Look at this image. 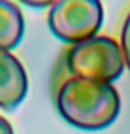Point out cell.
I'll list each match as a JSON object with an SVG mask.
<instances>
[{"mask_svg": "<svg viewBox=\"0 0 130 134\" xmlns=\"http://www.w3.org/2000/svg\"><path fill=\"white\" fill-rule=\"evenodd\" d=\"M58 109L67 123L82 130H101L119 115L121 98L111 82L71 77L58 90Z\"/></svg>", "mask_w": 130, "mask_h": 134, "instance_id": "cell-1", "label": "cell"}, {"mask_svg": "<svg viewBox=\"0 0 130 134\" xmlns=\"http://www.w3.org/2000/svg\"><path fill=\"white\" fill-rule=\"evenodd\" d=\"M65 65L73 77L113 82L125 71V56L121 44L113 38L94 36L73 44L65 56Z\"/></svg>", "mask_w": 130, "mask_h": 134, "instance_id": "cell-2", "label": "cell"}, {"mask_svg": "<svg viewBox=\"0 0 130 134\" xmlns=\"http://www.w3.org/2000/svg\"><path fill=\"white\" fill-rule=\"evenodd\" d=\"M101 21L103 8L100 0H59L48 14L50 31L67 44L94 38Z\"/></svg>", "mask_w": 130, "mask_h": 134, "instance_id": "cell-3", "label": "cell"}, {"mask_svg": "<svg viewBox=\"0 0 130 134\" xmlns=\"http://www.w3.org/2000/svg\"><path fill=\"white\" fill-rule=\"evenodd\" d=\"M27 94V75L23 65L8 50H0V107L14 109Z\"/></svg>", "mask_w": 130, "mask_h": 134, "instance_id": "cell-4", "label": "cell"}, {"mask_svg": "<svg viewBox=\"0 0 130 134\" xmlns=\"http://www.w3.org/2000/svg\"><path fill=\"white\" fill-rule=\"evenodd\" d=\"M25 33L23 14L14 2L0 0V50H12L21 42Z\"/></svg>", "mask_w": 130, "mask_h": 134, "instance_id": "cell-5", "label": "cell"}, {"mask_svg": "<svg viewBox=\"0 0 130 134\" xmlns=\"http://www.w3.org/2000/svg\"><path fill=\"white\" fill-rule=\"evenodd\" d=\"M121 48L125 56V65L130 69V14L126 15L125 25H122V35H121Z\"/></svg>", "mask_w": 130, "mask_h": 134, "instance_id": "cell-6", "label": "cell"}, {"mask_svg": "<svg viewBox=\"0 0 130 134\" xmlns=\"http://www.w3.org/2000/svg\"><path fill=\"white\" fill-rule=\"evenodd\" d=\"M23 4L31 6V8H48V6H54L59 0H21Z\"/></svg>", "mask_w": 130, "mask_h": 134, "instance_id": "cell-7", "label": "cell"}, {"mask_svg": "<svg viewBox=\"0 0 130 134\" xmlns=\"http://www.w3.org/2000/svg\"><path fill=\"white\" fill-rule=\"evenodd\" d=\"M0 134H14V129H12V125H10L4 117H0Z\"/></svg>", "mask_w": 130, "mask_h": 134, "instance_id": "cell-8", "label": "cell"}]
</instances>
